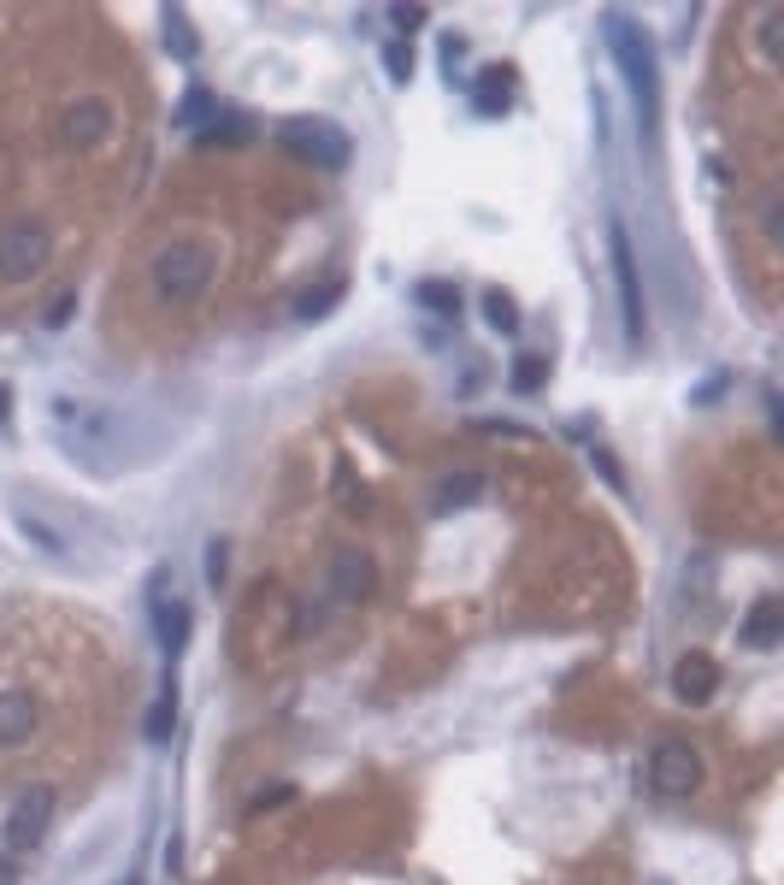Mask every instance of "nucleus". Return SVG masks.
I'll use <instances>...</instances> for the list:
<instances>
[{"label": "nucleus", "mask_w": 784, "mask_h": 885, "mask_svg": "<svg viewBox=\"0 0 784 885\" xmlns=\"http://www.w3.org/2000/svg\"><path fill=\"white\" fill-rule=\"evenodd\" d=\"M213 272H219V254L201 243V236H171V243L147 260V284H154V295L171 302V307L195 302V295L213 284Z\"/></svg>", "instance_id": "obj_1"}, {"label": "nucleus", "mask_w": 784, "mask_h": 885, "mask_svg": "<svg viewBox=\"0 0 784 885\" xmlns=\"http://www.w3.org/2000/svg\"><path fill=\"white\" fill-rule=\"evenodd\" d=\"M53 432H60L65 449L83 466H94V473H106V466L118 461V449H125V432H118L113 413L83 408V401H53Z\"/></svg>", "instance_id": "obj_2"}, {"label": "nucleus", "mask_w": 784, "mask_h": 885, "mask_svg": "<svg viewBox=\"0 0 784 885\" xmlns=\"http://www.w3.org/2000/svg\"><path fill=\"white\" fill-rule=\"evenodd\" d=\"M602 36H607V53H614V65L626 72V84H631V95H638L643 118H655L660 65H655V48H648V36L626 18V12H607V18H602Z\"/></svg>", "instance_id": "obj_3"}, {"label": "nucleus", "mask_w": 784, "mask_h": 885, "mask_svg": "<svg viewBox=\"0 0 784 885\" xmlns=\"http://www.w3.org/2000/svg\"><path fill=\"white\" fill-rule=\"evenodd\" d=\"M278 137L295 159H307V166H319V171H343L348 154H355V148H348V130L331 125V118H290Z\"/></svg>", "instance_id": "obj_4"}, {"label": "nucleus", "mask_w": 784, "mask_h": 885, "mask_svg": "<svg viewBox=\"0 0 784 885\" xmlns=\"http://www.w3.org/2000/svg\"><path fill=\"white\" fill-rule=\"evenodd\" d=\"M53 809H60L53 785H30V791H24V797L7 809V821H0V850H7V856H30L36 844L48 838Z\"/></svg>", "instance_id": "obj_5"}, {"label": "nucleus", "mask_w": 784, "mask_h": 885, "mask_svg": "<svg viewBox=\"0 0 784 885\" xmlns=\"http://www.w3.org/2000/svg\"><path fill=\"white\" fill-rule=\"evenodd\" d=\"M48 254H53L48 225H36V219L0 225V284H24V278H36L48 266Z\"/></svg>", "instance_id": "obj_6"}, {"label": "nucleus", "mask_w": 784, "mask_h": 885, "mask_svg": "<svg viewBox=\"0 0 784 885\" xmlns=\"http://www.w3.org/2000/svg\"><path fill=\"white\" fill-rule=\"evenodd\" d=\"M648 785H655L660 797H691L702 785V756L684 738H660V744L648 749Z\"/></svg>", "instance_id": "obj_7"}, {"label": "nucleus", "mask_w": 784, "mask_h": 885, "mask_svg": "<svg viewBox=\"0 0 784 885\" xmlns=\"http://www.w3.org/2000/svg\"><path fill=\"white\" fill-rule=\"evenodd\" d=\"M607 254H614V284H619V313H626V337H643V278H638V254H631L626 225L607 231Z\"/></svg>", "instance_id": "obj_8"}, {"label": "nucleus", "mask_w": 784, "mask_h": 885, "mask_svg": "<svg viewBox=\"0 0 784 885\" xmlns=\"http://www.w3.org/2000/svg\"><path fill=\"white\" fill-rule=\"evenodd\" d=\"M147 620H154V638L166 655H178L189 643V608H183L178 590H171V573H154V585H147Z\"/></svg>", "instance_id": "obj_9"}, {"label": "nucleus", "mask_w": 784, "mask_h": 885, "mask_svg": "<svg viewBox=\"0 0 784 885\" xmlns=\"http://www.w3.org/2000/svg\"><path fill=\"white\" fill-rule=\"evenodd\" d=\"M36 727H42V703L30 691H0V749L30 744Z\"/></svg>", "instance_id": "obj_10"}, {"label": "nucleus", "mask_w": 784, "mask_h": 885, "mask_svg": "<svg viewBox=\"0 0 784 885\" xmlns=\"http://www.w3.org/2000/svg\"><path fill=\"white\" fill-rule=\"evenodd\" d=\"M106 130H113V106L106 101L77 95L65 106V148H94V142H106Z\"/></svg>", "instance_id": "obj_11"}, {"label": "nucleus", "mask_w": 784, "mask_h": 885, "mask_svg": "<svg viewBox=\"0 0 784 885\" xmlns=\"http://www.w3.org/2000/svg\"><path fill=\"white\" fill-rule=\"evenodd\" d=\"M372 561L360 555V549H336L331 555V602H360L372 590Z\"/></svg>", "instance_id": "obj_12"}, {"label": "nucleus", "mask_w": 784, "mask_h": 885, "mask_svg": "<svg viewBox=\"0 0 784 885\" xmlns=\"http://www.w3.org/2000/svg\"><path fill=\"white\" fill-rule=\"evenodd\" d=\"M672 691H679L684 703H708V696L720 691V667H714L708 655H684V662L672 667Z\"/></svg>", "instance_id": "obj_13"}, {"label": "nucleus", "mask_w": 784, "mask_h": 885, "mask_svg": "<svg viewBox=\"0 0 784 885\" xmlns=\"http://www.w3.org/2000/svg\"><path fill=\"white\" fill-rule=\"evenodd\" d=\"M779 638H784V602L779 597H761L749 608V620H743V643H749V650H773Z\"/></svg>", "instance_id": "obj_14"}, {"label": "nucleus", "mask_w": 784, "mask_h": 885, "mask_svg": "<svg viewBox=\"0 0 784 885\" xmlns=\"http://www.w3.org/2000/svg\"><path fill=\"white\" fill-rule=\"evenodd\" d=\"M513 72H502V65H490V72H478V84H472V106H478L484 118H496V113H507V101H513Z\"/></svg>", "instance_id": "obj_15"}, {"label": "nucleus", "mask_w": 784, "mask_h": 885, "mask_svg": "<svg viewBox=\"0 0 784 885\" xmlns=\"http://www.w3.org/2000/svg\"><path fill=\"white\" fill-rule=\"evenodd\" d=\"M484 496V478L478 473H449L437 485V496H430V508H437V514H454V508H472Z\"/></svg>", "instance_id": "obj_16"}, {"label": "nucleus", "mask_w": 784, "mask_h": 885, "mask_svg": "<svg viewBox=\"0 0 784 885\" xmlns=\"http://www.w3.org/2000/svg\"><path fill=\"white\" fill-rule=\"evenodd\" d=\"M183 130H195V137H207L213 130V118H219V101L207 95V89H189V101H183Z\"/></svg>", "instance_id": "obj_17"}, {"label": "nucleus", "mask_w": 784, "mask_h": 885, "mask_svg": "<svg viewBox=\"0 0 784 885\" xmlns=\"http://www.w3.org/2000/svg\"><path fill=\"white\" fill-rule=\"evenodd\" d=\"M484 319H490V331H502V337H513V331H519V307H513V295L490 290V295H484Z\"/></svg>", "instance_id": "obj_18"}, {"label": "nucleus", "mask_w": 784, "mask_h": 885, "mask_svg": "<svg viewBox=\"0 0 784 885\" xmlns=\"http://www.w3.org/2000/svg\"><path fill=\"white\" fill-rule=\"evenodd\" d=\"M413 302H419V307H430V313H442V319L461 313V290H454V284H419V290H413Z\"/></svg>", "instance_id": "obj_19"}, {"label": "nucleus", "mask_w": 784, "mask_h": 885, "mask_svg": "<svg viewBox=\"0 0 784 885\" xmlns=\"http://www.w3.org/2000/svg\"><path fill=\"white\" fill-rule=\"evenodd\" d=\"M166 48L178 53V60H195V30H189V12L183 7L166 12Z\"/></svg>", "instance_id": "obj_20"}, {"label": "nucleus", "mask_w": 784, "mask_h": 885, "mask_svg": "<svg viewBox=\"0 0 784 885\" xmlns=\"http://www.w3.org/2000/svg\"><path fill=\"white\" fill-rule=\"evenodd\" d=\"M343 302V284H324V290H307L301 302H295V319H307V325H313V319H324L331 313V307Z\"/></svg>", "instance_id": "obj_21"}, {"label": "nucleus", "mask_w": 784, "mask_h": 885, "mask_svg": "<svg viewBox=\"0 0 784 885\" xmlns=\"http://www.w3.org/2000/svg\"><path fill=\"white\" fill-rule=\"evenodd\" d=\"M543 379H549V360L543 355H519V360H513V390H519V396L543 390Z\"/></svg>", "instance_id": "obj_22"}, {"label": "nucleus", "mask_w": 784, "mask_h": 885, "mask_svg": "<svg viewBox=\"0 0 784 885\" xmlns=\"http://www.w3.org/2000/svg\"><path fill=\"white\" fill-rule=\"evenodd\" d=\"M171 727H178V696L166 691V696L154 703V715H147V738H154V744H166Z\"/></svg>", "instance_id": "obj_23"}, {"label": "nucleus", "mask_w": 784, "mask_h": 885, "mask_svg": "<svg viewBox=\"0 0 784 885\" xmlns=\"http://www.w3.org/2000/svg\"><path fill=\"white\" fill-rule=\"evenodd\" d=\"M384 72H389V84H408V77H413V48L408 42H389L384 48Z\"/></svg>", "instance_id": "obj_24"}, {"label": "nucleus", "mask_w": 784, "mask_h": 885, "mask_svg": "<svg viewBox=\"0 0 784 885\" xmlns=\"http://www.w3.org/2000/svg\"><path fill=\"white\" fill-rule=\"evenodd\" d=\"M779 24H784V12H761V53L767 60H779Z\"/></svg>", "instance_id": "obj_25"}, {"label": "nucleus", "mask_w": 784, "mask_h": 885, "mask_svg": "<svg viewBox=\"0 0 784 885\" xmlns=\"http://www.w3.org/2000/svg\"><path fill=\"white\" fill-rule=\"evenodd\" d=\"M18 531H24V538H36V543L48 549V555H60V538H53V531L42 526V520H30V514H24V520H18Z\"/></svg>", "instance_id": "obj_26"}, {"label": "nucleus", "mask_w": 784, "mask_h": 885, "mask_svg": "<svg viewBox=\"0 0 784 885\" xmlns=\"http://www.w3.org/2000/svg\"><path fill=\"white\" fill-rule=\"evenodd\" d=\"M72 307H77V295H72V290H65V295H60V302H53V307H48V319H42V325H48V331H60V325H65V319H72Z\"/></svg>", "instance_id": "obj_27"}, {"label": "nucleus", "mask_w": 784, "mask_h": 885, "mask_svg": "<svg viewBox=\"0 0 784 885\" xmlns=\"http://www.w3.org/2000/svg\"><path fill=\"white\" fill-rule=\"evenodd\" d=\"M207 579H213V585L224 579V543H213V549H207Z\"/></svg>", "instance_id": "obj_28"}, {"label": "nucleus", "mask_w": 784, "mask_h": 885, "mask_svg": "<svg viewBox=\"0 0 784 885\" xmlns=\"http://www.w3.org/2000/svg\"><path fill=\"white\" fill-rule=\"evenodd\" d=\"M396 24L408 30V24H425V7H396Z\"/></svg>", "instance_id": "obj_29"}, {"label": "nucleus", "mask_w": 784, "mask_h": 885, "mask_svg": "<svg viewBox=\"0 0 784 885\" xmlns=\"http://www.w3.org/2000/svg\"><path fill=\"white\" fill-rule=\"evenodd\" d=\"M12 880H18V856L0 850V885H12Z\"/></svg>", "instance_id": "obj_30"}, {"label": "nucleus", "mask_w": 784, "mask_h": 885, "mask_svg": "<svg viewBox=\"0 0 784 885\" xmlns=\"http://www.w3.org/2000/svg\"><path fill=\"white\" fill-rule=\"evenodd\" d=\"M7 408H12V390H7V384H0V420H7Z\"/></svg>", "instance_id": "obj_31"}]
</instances>
